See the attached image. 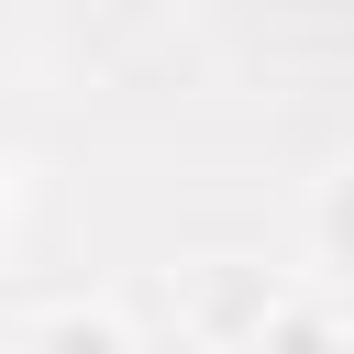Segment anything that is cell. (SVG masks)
<instances>
[{"instance_id":"6da1fadb","label":"cell","mask_w":354,"mask_h":354,"mask_svg":"<svg viewBox=\"0 0 354 354\" xmlns=\"http://www.w3.org/2000/svg\"><path fill=\"white\" fill-rule=\"evenodd\" d=\"M254 354H332V343H321V321H288V332H277V343H266V332H254Z\"/></svg>"}]
</instances>
